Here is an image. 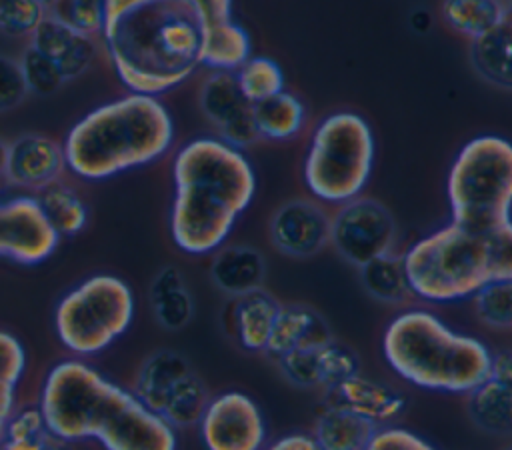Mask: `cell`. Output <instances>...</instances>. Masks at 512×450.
Masks as SVG:
<instances>
[{
	"label": "cell",
	"mask_w": 512,
	"mask_h": 450,
	"mask_svg": "<svg viewBox=\"0 0 512 450\" xmlns=\"http://www.w3.org/2000/svg\"><path fill=\"white\" fill-rule=\"evenodd\" d=\"M208 400H210V396H208L204 382L192 370L174 386L160 416L174 430L192 428V426H198Z\"/></svg>",
	"instance_id": "obj_33"
},
{
	"label": "cell",
	"mask_w": 512,
	"mask_h": 450,
	"mask_svg": "<svg viewBox=\"0 0 512 450\" xmlns=\"http://www.w3.org/2000/svg\"><path fill=\"white\" fill-rule=\"evenodd\" d=\"M386 364L416 388L468 394L490 376L492 352L474 336L446 326L434 312L408 308L382 334Z\"/></svg>",
	"instance_id": "obj_5"
},
{
	"label": "cell",
	"mask_w": 512,
	"mask_h": 450,
	"mask_svg": "<svg viewBox=\"0 0 512 450\" xmlns=\"http://www.w3.org/2000/svg\"><path fill=\"white\" fill-rule=\"evenodd\" d=\"M150 306L156 322L166 330H180L194 316V298L176 266H164L150 284Z\"/></svg>",
	"instance_id": "obj_24"
},
{
	"label": "cell",
	"mask_w": 512,
	"mask_h": 450,
	"mask_svg": "<svg viewBox=\"0 0 512 450\" xmlns=\"http://www.w3.org/2000/svg\"><path fill=\"white\" fill-rule=\"evenodd\" d=\"M46 16L44 0H0V32L10 38H30Z\"/></svg>",
	"instance_id": "obj_37"
},
{
	"label": "cell",
	"mask_w": 512,
	"mask_h": 450,
	"mask_svg": "<svg viewBox=\"0 0 512 450\" xmlns=\"http://www.w3.org/2000/svg\"><path fill=\"white\" fill-rule=\"evenodd\" d=\"M202 26L192 0H106L98 40L130 92L162 96L200 68Z\"/></svg>",
	"instance_id": "obj_2"
},
{
	"label": "cell",
	"mask_w": 512,
	"mask_h": 450,
	"mask_svg": "<svg viewBox=\"0 0 512 450\" xmlns=\"http://www.w3.org/2000/svg\"><path fill=\"white\" fill-rule=\"evenodd\" d=\"M376 156L374 132L364 116L340 110L324 116L304 154L302 178L312 198L338 206L366 188Z\"/></svg>",
	"instance_id": "obj_8"
},
{
	"label": "cell",
	"mask_w": 512,
	"mask_h": 450,
	"mask_svg": "<svg viewBox=\"0 0 512 450\" xmlns=\"http://www.w3.org/2000/svg\"><path fill=\"white\" fill-rule=\"evenodd\" d=\"M332 214L316 198L280 204L268 224L272 246L288 258H312L330 244Z\"/></svg>",
	"instance_id": "obj_14"
},
{
	"label": "cell",
	"mask_w": 512,
	"mask_h": 450,
	"mask_svg": "<svg viewBox=\"0 0 512 450\" xmlns=\"http://www.w3.org/2000/svg\"><path fill=\"white\" fill-rule=\"evenodd\" d=\"M6 160H8V140H4V138L0 136V182H2V184H4Z\"/></svg>",
	"instance_id": "obj_46"
},
{
	"label": "cell",
	"mask_w": 512,
	"mask_h": 450,
	"mask_svg": "<svg viewBox=\"0 0 512 450\" xmlns=\"http://www.w3.org/2000/svg\"><path fill=\"white\" fill-rule=\"evenodd\" d=\"M2 188H4V184H2V182H0V190H2Z\"/></svg>",
	"instance_id": "obj_50"
},
{
	"label": "cell",
	"mask_w": 512,
	"mask_h": 450,
	"mask_svg": "<svg viewBox=\"0 0 512 450\" xmlns=\"http://www.w3.org/2000/svg\"><path fill=\"white\" fill-rule=\"evenodd\" d=\"M104 12L106 0H52L48 4L50 16L92 36L100 34Z\"/></svg>",
	"instance_id": "obj_38"
},
{
	"label": "cell",
	"mask_w": 512,
	"mask_h": 450,
	"mask_svg": "<svg viewBox=\"0 0 512 450\" xmlns=\"http://www.w3.org/2000/svg\"><path fill=\"white\" fill-rule=\"evenodd\" d=\"M250 56V36L232 16L204 22L198 52L200 66L216 72H236Z\"/></svg>",
	"instance_id": "obj_21"
},
{
	"label": "cell",
	"mask_w": 512,
	"mask_h": 450,
	"mask_svg": "<svg viewBox=\"0 0 512 450\" xmlns=\"http://www.w3.org/2000/svg\"><path fill=\"white\" fill-rule=\"evenodd\" d=\"M44 2H46V4H50V2H52V0H44Z\"/></svg>",
	"instance_id": "obj_49"
},
{
	"label": "cell",
	"mask_w": 512,
	"mask_h": 450,
	"mask_svg": "<svg viewBox=\"0 0 512 450\" xmlns=\"http://www.w3.org/2000/svg\"><path fill=\"white\" fill-rule=\"evenodd\" d=\"M172 180L170 234L192 256L220 248L256 194V174L246 154L218 136L182 144L172 160Z\"/></svg>",
	"instance_id": "obj_3"
},
{
	"label": "cell",
	"mask_w": 512,
	"mask_h": 450,
	"mask_svg": "<svg viewBox=\"0 0 512 450\" xmlns=\"http://www.w3.org/2000/svg\"><path fill=\"white\" fill-rule=\"evenodd\" d=\"M2 442H4V420H0V448H2Z\"/></svg>",
	"instance_id": "obj_47"
},
{
	"label": "cell",
	"mask_w": 512,
	"mask_h": 450,
	"mask_svg": "<svg viewBox=\"0 0 512 450\" xmlns=\"http://www.w3.org/2000/svg\"><path fill=\"white\" fill-rule=\"evenodd\" d=\"M210 450H256L266 444V424L256 402L244 392H222L208 400L198 422Z\"/></svg>",
	"instance_id": "obj_11"
},
{
	"label": "cell",
	"mask_w": 512,
	"mask_h": 450,
	"mask_svg": "<svg viewBox=\"0 0 512 450\" xmlns=\"http://www.w3.org/2000/svg\"><path fill=\"white\" fill-rule=\"evenodd\" d=\"M30 94L18 58L0 54V112L20 106Z\"/></svg>",
	"instance_id": "obj_39"
},
{
	"label": "cell",
	"mask_w": 512,
	"mask_h": 450,
	"mask_svg": "<svg viewBox=\"0 0 512 450\" xmlns=\"http://www.w3.org/2000/svg\"><path fill=\"white\" fill-rule=\"evenodd\" d=\"M396 236L394 216L374 198L358 194L338 204L332 214L330 246L344 262L356 268L394 250Z\"/></svg>",
	"instance_id": "obj_10"
},
{
	"label": "cell",
	"mask_w": 512,
	"mask_h": 450,
	"mask_svg": "<svg viewBox=\"0 0 512 450\" xmlns=\"http://www.w3.org/2000/svg\"><path fill=\"white\" fill-rule=\"evenodd\" d=\"M444 24L466 40H476L512 16L502 0H442Z\"/></svg>",
	"instance_id": "obj_26"
},
{
	"label": "cell",
	"mask_w": 512,
	"mask_h": 450,
	"mask_svg": "<svg viewBox=\"0 0 512 450\" xmlns=\"http://www.w3.org/2000/svg\"><path fill=\"white\" fill-rule=\"evenodd\" d=\"M476 74L502 90H512V18L470 42Z\"/></svg>",
	"instance_id": "obj_25"
},
{
	"label": "cell",
	"mask_w": 512,
	"mask_h": 450,
	"mask_svg": "<svg viewBox=\"0 0 512 450\" xmlns=\"http://www.w3.org/2000/svg\"><path fill=\"white\" fill-rule=\"evenodd\" d=\"M16 408V384L0 380V420H6Z\"/></svg>",
	"instance_id": "obj_45"
},
{
	"label": "cell",
	"mask_w": 512,
	"mask_h": 450,
	"mask_svg": "<svg viewBox=\"0 0 512 450\" xmlns=\"http://www.w3.org/2000/svg\"><path fill=\"white\" fill-rule=\"evenodd\" d=\"M174 144V120L160 96L126 92L86 112L64 138L68 170L106 180L152 164Z\"/></svg>",
	"instance_id": "obj_4"
},
{
	"label": "cell",
	"mask_w": 512,
	"mask_h": 450,
	"mask_svg": "<svg viewBox=\"0 0 512 450\" xmlns=\"http://www.w3.org/2000/svg\"><path fill=\"white\" fill-rule=\"evenodd\" d=\"M134 320L132 288L114 274H94L68 290L54 310L60 344L78 358L110 348Z\"/></svg>",
	"instance_id": "obj_9"
},
{
	"label": "cell",
	"mask_w": 512,
	"mask_h": 450,
	"mask_svg": "<svg viewBox=\"0 0 512 450\" xmlns=\"http://www.w3.org/2000/svg\"><path fill=\"white\" fill-rule=\"evenodd\" d=\"M60 242L34 194L0 200V256L18 264L48 260Z\"/></svg>",
	"instance_id": "obj_12"
},
{
	"label": "cell",
	"mask_w": 512,
	"mask_h": 450,
	"mask_svg": "<svg viewBox=\"0 0 512 450\" xmlns=\"http://www.w3.org/2000/svg\"><path fill=\"white\" fill-rule=\"evenodd\" d=\"M66 166L64 146L52 136L26 132L8 142L4 186L38 194L46 186L60 182Z\"/></svg>",
	"instance_id": "obj_15"
},
{
	"label": "cell",
	"mask_w": 512,
	"mask_h": 450,
	"mask_svg": "<svg viewBox=\"0 0 512 450\" xmlns=\"http://www.w3.org/2000/svg\"><path fill=\"white\" fill-rule=\"evenodd\" d=\"M36 198L44 216L60 238L74 236L84 230L88 222V208L84 200L62 180L40 190Z\"/></svg>",
	"instance_id": "obj_31"
},
{
	"label": "cell",
	"mask_w": 512,
	"mask_h": 450,
	"mask_svg": "<svg viewBox=\"0 0 512 450\" xmlns=\"http://www.w3.org/2000/svg\"><path fill=\"white\" fill-rule=\"evenodd\" d=\"M430 450L432 444L422 436L392 424H380L374 428L368 442V450Z\"/></svg>",
	"instance_id": "obj_40"
},
{
	"label": "cell",
	"mask_w": 512,
	"mask_h": 450,
	"mask_svg": "<svg viewBox=\"0 0 512 450\" xmlns=\"http://www.w3.org/2000/svg\"><path fill=\"white\" fill-rule=\"evenodd\" d=\"M402 256L414 298L424 302L466 300L496 280L488 230H470L452 220L416 240Z\"/></svg>",
	"instance_id": "obj_6"
},
{
	"label": "cell",
	"mask_w": 512,
	"mask_h": 450,
	"mask_svg": "<svg viewBox=\"0 0 512 450\" xmlns=\"http://www.w3.org/2000/svg\"><path fill=\"white\" fill-rule=\"evenodd\" d=\"M38 406L58 444L96 440L108 450H172L176 430L82 358L56 362L40 388Z\"/></svg>",
	"instance_id": "obj_1"
},
{
	"label": "cell",
	"mask_w": 512,
	"mask_h": 450,
	"mask_svg": "<svg viewBox=\"0 0 512 450\" xmlns=\"http://www.w3.org/2000/svg\"><path fill=\"white\" fill-rule=\"evenodd\" d=\"M28 42L56 62L66 82L88 72L100 48L98 36L80 32L50 14L30 34Z\"/></svg>",
	"instance_id": "obj_18"
},
{
	"label": "cell",
	"mask_w": 512,
	"mask_h": 450,
	"mask_svg": "<svg viewBox=\"0 0 512 450\" xmlns=\"http://www.w3.org/2000/svg\"><path fill=\"white\" fill-rule=\"evenodd\" d=\"M188 372H192V366L180 352L156 350L142 360L132 392L150 410L160 414L170 392Z\"/></svg>",
	"instance_id": "obj_22"
},
{
	"label": "cell",
	"mask_w": 512,
	"mask_h": 450,
	"mask_svg": "<svg viewBox=\"0 0 512 450\" xmlns=\"http://www.w3.org/2000/svg\"><path fill=\"white\" fill-rule=\"evenodd\" d=\"M466 396L468 414L480 430L494 436L512 434V388L488 376Z\"/></svg>",
	"instance_id": "obj_30"
},
{
	"label": "cell",
	"mask_w": 512,
	"mask_h": 450,
	"mask_svg": "<svg viewBox=\"0 0 512 450\" xmlns=\"http://www.w3.org/2000/svg\"><path fill=\"white\" fill-rule=\"evenodd\" d=\"M328 340H332L330 328L316 310L304 304H280L264 352L278 360L296 348Z\"/></svg>",
	"instance_id": "obj_20"
},
{
	"label": "cell",
	"mask_w": 512,
	"mask_h": 450,
	"mask_svg": "<svg viewBox=\"0 0 512 450\" xmlns=\"http://www.w3.org/2000/svg\"><path fill=\"white\" fill-rule=\"evenodd\" d=\"M236 82L242 94L258 104L284 90V72L280 64L268 56H250L236 72Z\"/></svg>",
	"instance_id": "obj_34"
},
{
	"label": "cell",
	"mask_w": 512,
	"mask_h": 450,
	"mask_svg": "<svg viewBox=\"0 0 512 450\" xmlns=\"http://www.w3.org/2000/svg\"><path fill=\"white\" fill-rule=\"evenodd\" d=\"M376 424L336 406H326L316 418L312 436L318 448L326 450H358L368 448Z\"/></svg>",
	"instance_id": "obj_29"
},
{
	"label": "cell",
	"mask_w": 512,
	"mask_h": 450,
	"mask_svg": "<svg viewBox=\"0 0 512 450\" xmlns=\"http://www.w3.org/2000/svg\"><path fill=\"white\" fill-rule=\"evenodd\" d=\"M450 220L490 230L512 220V142L496 134L468 140L446 178Z\"/></svg>",
	"instance_id": "obj_7"
},
{
	"label": "cell",
	"mask_w": 512,
	"mask_h": 450,
	"mask_svg": "<svg viewBox=\"0 0 512 450\" xmlns=\"http://www.w3.org/2000/svg\"><path fill=\"white\" fill-rule=\"evenodd\" d=\"M490 378H494V380L502 382L504 386L512 388V350L492 354Z\"/></svg>",
	"instance_id": "obj_44"
},
{
	"label": "cell",
	"mask_w": 512,
	"mask_h": 450,
	"mask_svg": "<svg viewBox=\"0 0 512 450\" xmlns=\"http://www.w3.org/2000/svg\"><path fill=\"white\" fill-rule=\"evenodd\" d=\"M270 448L274 450H316V438L312 434H304V432H292L286 436L276 438Z\"/></svg>",
	"instance_id": "obj_43"
},
{
	"label": "cell",
	"mask_w": 512,
	"mask_h": 450,
	"mask_svg": "<svg viewBox=\"0 0 512 450\" xmlns=\"http://www.w3.org/2000/svg\"><path fill=\"white\" fill-rule=\"evenodd\" d=\"M282 376L296 388H330L342 378L360 370L356 354L334 342H322L312 346L296 348L278 360Z\"/></svg>",
	"instance_id": "obj_16"
},
{
	"label": "cell",
	"mask_w": 512,
	"mask_h": 450,
	"mask_svg": "<svg viewBox=\"0 0 512 450\" xmlns=\"http://www.w3.org/2000/svg\"><path fill=\"white\" fill-rule=\"evenodd\" d=\"M266 260L254 246L222 244L212 252L210 280L228 298H240L262 288Z\"/></svg>",
	"instance_id": "obj_19"
},
{
	"label": "cell",
	"mask_w": 512,
	"mask_h": 450,
	"mask_svg": "<svg viewBox=\"0 0 512 450\" xmlns=\"http://www.w3.org/2000/svg\"><path fill=\"white\" fill-rule=\"evenodd\" d=\"M198 106L214 136L236 148L260 140L254 122V104L242 94L234 72L210 70L198 90Z\"/></svg>",
	"instance_id": "obj_13"
},
{
	"label": "cell",
	"mask_w": 512,
	"mask_h": 450,
	"mask_svg": "<svg viewBox=\"0 0 512 450\" xmlns=\"http://www.w3.org/2000/svg\"><path fill=\"white\" fill-rule=\"evenodd\" d=\"M324 392L326 406L350 410L376 426L394 422L406 410V398L398 390L360 372L342 378Z\"/></svg>",
	"instance_id": "obj_17"
},
{
	"label": "cell",
	"mask_w": 512,
	"mask_h": 450,
	"mask_svg": "<svg viewBox=\"0 0 512 450\" xmlns=\"http://www.w3.org/2000/svg\"><path fill=\"white\" fill-rule=\"evenodd\" d=\"M18 62H20L26 86L32 94L48 96L66 84V78L62 76L56 62L50 60L46 54H42L38 48H34L30 42L18 56Z\"/></svg>",
	"instance_id": "obj_36"
},
{
	"label": "cell",
	"mask_w": 512,
	"mask_h": 450,
	"mask_svg": "<svg viewBox=\"0 0 512 450\" xmlns=\"http://www.w3.org/2000/svg\"><path fill=\"white\" fill-rule=\"evenodd\" d=\"M478 320L494 330H512V278L486 282L472 294Z\"/></svg>",
	"instance_id": "obj_35"
},
{
	"label": "cell",
	"mask_w": 512,
	"mask_h": 450,
	"mask_svg": "<svg viewBox=\"0 0 512 450\" xmlns=\"http://www.w3.org/2000/svg\"><path fill=\"white\" fill-rule=\"evenodd\" d=\"M26 370V350L22 342L6 332L0 330V380L16 384L22 380Z\"/></svg>",
	"instance_id": "obj_41"
},
{
	"label": "cell",
	"mask_w": 512,
	"mask_h": 450,
	"mask_svg": "<svg viewBox=\"0 0 512 450\" xmlns=\"http://www.w3.org/2000/svg\"><path fill=\"white\" fill-rule=\"evenodd\" d=\"M254 122L260 140L286 142L296 138L306 124V108L292 92H278L254 104Z\"/></svg>",
	"instance_id": "obj_28"
},
{
	"label": "cell",
	"mask_w": 512,
	"mask_h": 450,
	"mask_svg": "<svg viewBox=\"0 0 512 450\" xmlns=\"http://www.w3.org/2000/svg\"><path fill=\"white\" fill-rule=\"evenodd\" d=\"M58 446L50 434L40 406H16L14 412L4 420V442L6 450H42Z\"/></svg>",
	"instance_id": "obj_32"
},
{
	"label": "cell",
	"mask_w": 512,
	"mask_h": 450,
	"mask_svg": "<svg viewBox=\"0 0 512 450\" xmlns=\"http://www.w3.org/2000/svg\"><path fill=\"white\" fill-rule=\"evenodd\" d=\"M358 270L364 290L374 300L400 306L414 298L402 254L390 250L362 264Z\"/></svg>",
	"instance_id": "obj_27"
},
{
	"label": "cell",
	"mask_w": 512,
	"mask_h": 450,
	"mask_svg": "<svg viewBox=\"0 0 512 450\" xmlns=\"http://www.w3.org/2000/svg\"><path fill=\"white\" fill-rule=\"evenodd\" d=\"M510 18H512V16H510Z\"/></svg>",
	"instance_id": "obj_51"
},
{
	"label": "cell",
	"mask_w": 512,
	"mask_h": 450,
	"mask_svg": "<svg viewBox=\"0 0 512 450\" xmlns=\"http://www.w3.org/2000/svg\"><path fill=\"white\" fill-rule=\"evenodd\" d=\"M204 22L232 16V0H192Z\"/></svg>",
	"instance_id": "obj_42"
},
{
	"label": "cell",
	"mask_w": 512,
	"mask_h": 450,
	"mask_svg": "<svg viewBox=\"0 0 512 450\" xmlns=\"http://www.w3.org/2000/svg\"><path fill=\"white\" fill-rule=\"evenodd\" d=\"M502 2H504V4H506L510 10H512V0H502Z\"/></svg>",
	"instance_id": "obj_48"
},
{
	"label": "cell",
	"mask_w": 512,
	"mask_h": 450,
	"mask_svg": "<svg viewBox=\"0 0 512 450\" xmlns=\"http://www.w3.org/2000/svg\"><path fill=\"white\" fill-rule=\"evenodd\" d=\"M232 328L238 344L248 352H264L280 302L264 288L234 298Z\"/></svg>",
	"instance_id": "obj_23"
}]
</instances>
